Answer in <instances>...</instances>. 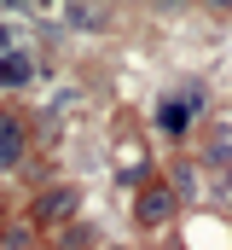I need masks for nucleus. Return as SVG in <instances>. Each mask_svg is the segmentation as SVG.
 <instances>
[{
	"label": "nucleus",
	"instance_id": "obj_1",
	"mask_svg": "<svg viewBox=\"0 0 232 250\" xmlns=\"http://www.w3.org/2000/svg\"><path fill=\"white\" fill-rule=\"evenodd\" d=\"M197 105H203V87H197V82H186L180 93H163V99H157V128H163L169 140H180V134L192 128V111H197Z\"/></svg>",
	"mask_w": 232,
	"mask_h": 250
},
{
	"label": "nucleus",
	"instance_id": "obj_2",
	"mask_svg": "<svg viewBox=\"0 0 232 250\" xmlns=\"http://www.w3.org/2000/svg\"><path fill=\"white\" fill-rule=\"evenodd\" d=\"M174 209H180V198H174V187H139V198H134V215H139V227H169Z\"/></svg>",
	"mask_w": 232,
	"mask_h": 250
},
{
	"label": "nucleus",
	"instance_id": "obj_3",
	"mask_svg": "<svg viewBox=\"0 0 232 250\" xmlns=\"http://www.w3.org/2000/svg\"><path fill=\"white\" fill-rule=\"evenodd\" d=\"M76 209H81V198H76L70 187H53V192H41V198L29 204V221H41V227H58V221H70Z\"/></svg>",
	"mask_w": 232,
	"mask_h": 250
},
{
	"label": "nucleus",
	"instance_id": "obj_4",
	"mask_svg": "<svg viewBox=\"0 0 232 250\" xmlns=\"http://www.w3.org/2000/svg\"><path fill=\"white\" fill-rule=\"evenodd\" d=\"M18 157H23V123L0 117V169H18Z\"/></svg>",
	"mask_w": 232,
	"mask_h": 250
},
{
	"label": "nucleus",
	"instance_id": "obj_5",
	"mask_svg": "<svg viewBox=\"0 0 232 250\" xmlns=\"http://www.w3.org/2000/svg\"><path fill=\"white\" fill-rule=\"evenodd\" d=\"M35 76V59L29 53H0V87H23Z\"/></svg>",
	"mask_w": 232,
	"mask_h": 250
},
{
	"label": "nucleus",
	"instance_id": "obj_6",
	"mask_svg": "<svg viewBox=\"0 0 232 250\" xmlns=\"http://www.w3.org/2000/svg\"><path fill=\"white\" fill-rule=\"evenodd\" d=\"M105 18H111L105 6H64V23H70V29H99Z\"/></svg>",
	"mask_w": 232,
	"mask_h": 250
},
{
	"label": "nucleus",
	"instance_id": "obj_7",
	"mask_svg": "<svg viewBox=\"0 0 232 250\" xmlns=\"http://www.w3.org/2000/svg\"><path fill=\"white\" fill-rule=\"evenodd\" d=\"M64 245H70V250H76V245L87 250V245H93V227H70V233H64Z\"/></svg>",
	"mask_w": 232,
	"mask_h": 250
},
{
	"label": "nucleus",
	"instance_id": "obj_8",
	"mask_svg": "<svg viewBox=\"0 0 232 250\" xmlns=\"http://www.w3.org/2000/svg\"><path fill=\"white\" fill-rule=\"evenodd\" d=\"M0 53H18V29L12 23H0Z\"/></svg>",
	"mask_w": 232,
	"mask_h": 250
}]
</instances>
